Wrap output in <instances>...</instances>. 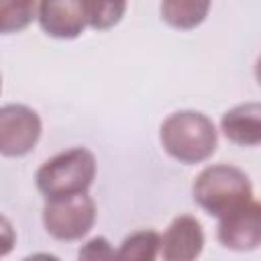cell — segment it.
<instances>
[{
	"mask_svg": "<svg viewBox=\"0 0 261 261\" xmlns=\"http://www.w3.org/2000/svg\"><path fill=\"white\" fill-rule=\"evenodd\" d=\"M16 245V230L12 226V222L0 214V257H6L8 253H12Z\"/></svg>",
	"mask_w": 261,
	"mask_h": 261,
	"instance_id": "9a60e30c",
	"label": "cell"
},
{
	"mask_svg": "<svg viewBox=\"0 0 261 261\" xmlns=\"http://www.w3.org/2000/svg\"><path fill=\"white\" fill-rule=\"evenodd\" d=\"M192 196L194 202L214 218H222L255 200L249 175L228 163L204 167L192 184Z\"/></svg>",
	"mask_w": 261,
	"mask_h": 261,
	"instance_id": "7a4b0ae2",
	"label": "cell"
},
{
	"mask_svg": "<svg viewBox=\"0 0 261 261\" xmlns=\"http://www.w3.org/2000/svg\"><path fill=\"white\" fill-rule=\"evenodd\" d=\"M75 261H116L114 247L110 245V241L106 237H100V234L92 237L90 241H86L80 247Z\"/></svg>",
	"mask_w": 261,
	"mask_h": 261,
	"instance_id": "5bb4252c",
	"label": "cell"
},
{
	"mask_svg": "<svg viewBox=\"0 0 261 261\" xmlns=\"http://www.w3.org/2000/svg\"><path fill=\"white\" fill-rule=\"evenodd\" d=\"M96 177V157L86 147H73L49 157L35 173L37 190L45 200L86 194Z\"/></svg>",
	"mask_w": 261,
	"mask_h": 261,
	"instance_id": "3957f363",
	"label": "cell"
},
{
	"mask_svg": "<svg viewBox=\"0 0 261 261\" xmlns=\"http://www.w3.org/2000/svg\"><path fill=\"white\" fill-rule=\"evenodd\" d=\"M37 6L33 0H0V35L27 29L37 18Z\"/></svg>",
	"mask_w": 261,
	"mask_h": 261,
	"instance_id": "7c38bea8",
	"label": "cell"
},
{
	"mask_svg": "<svg viewBox=\"0 0 261 261\" xmlns=\"http://www.w3.org/2000/svg\"><path fill=\"white\" fill-rule=\"evenodd\" d=\"M0 92H2V75H0Z\"/></svg>",
	"mask_w": 261,
	"mask_h": 261,
	"instance_id": "e0dca14e",
	"label": "cell"
},
{
	"mask_svg": "<svg viewBox=\"0 0 261 261\" xmlns=\"http://www.w3.org/2000/svg\"><path fill=\"white\" fill-rule=\"evenodd\" d=\"M159 141L171 159L184 165H196L212 157L218 145V133L206 114L177 110L161 122Z\"/></svg>",
	"mask_w": 261,
	"mask_h": 261,
	"instance_id": "6da1fadb",
	"label": "cell"
},
{
	"mask_svg": "<svg viewBox=\"0 0 261 261\" xmlns=\"http://www.w3.org/2000/svg\"><path fill=\"white\" fill-rule=\"evenodd\" d=\"M22 261H61V259L51 253H33V255H27Z\"/></svg>",
	"mask_w": 261,
	"mask_h": 261,
	"instance_id": "2e32d148",
	"label": "cell"
},
{
	"mask_svg": "<svg viewBox=\"0 0 261 261\" xmlns=\"http://www.w3.org/2000/svg\"><path fill=\"white\" fill-rule=\"evenodd\" d=\"M159 255V232L151 228L126 234L114 251L116 261H155Z\"/></svg>",
	"mask_w": 261,
	"mask_h": 261,
	"instance_id": "8fae6325",
	"label": "cell"
},
{
	"mask_svg": "<svg viewBox=\"0 0 261 261\" xmlns=\"http://www.w3.org/2000/svg\"><path fill=\"white\" fill-rule=\"evenodd\" d=\"M222 135L241 147H257L261 143V106L259 102H245L226 110L220 118Z\"/></svg>",
	"mask_w": 261,
	"mask_h": 261,
	"instance_id": "9c48e42d",
	"label": "cell"
},
{
	"mask_svg": "<svg viewBox=\"0 0 261 261\" xmlns=\"http://www.w3.org/2000/svg\"><path fill=\"white\" fill-rule=\"evenodd\" d=\"M204 249V228L192 214L175 216L159 237L163 261H196Z\"/></svg>",
	"mask_w": 261,
	"mask_h": 261,
	"instance_id": "52a82bcc",
	"label": "cell"
},
{
	"mask_svg": "<svg viewBox=\"0 0 261 261\" xmlns=\"http://www.w3.org/2000/svg\"><path fill=\"white\" fill-rule=\"evenodd\" d=\"M96 222V204L92 196L75 194L57 200H45L43 226L57 241H80Z\"/></svg>",
	"mask_w": 261,
	"mask_h": 261,
	"instance_id": "277c9868",
	"label": "cell"
},
{
	"mask_svg": "<svg viewBox=\"0 0 261 261\" xmlns=\"http://www.w3.org/2000/svg\"><path fill=\"white\" fill-rule=\"evenodd\" d=\"M37 20L45 35L61 41L75 39L88 27L84 0H47L37 6Z\"/></svg>",
	"mask_w": 261,
	"mask_h": 261,
	"instance_id": "ba28073f",
	"label": "cell"
},
{
	"mask_svg": "<svg viewBox=\"0 0 261 261\" xmlns=\"http://www.w3.org/2000/svg\"><path fill=\"white\" fill-rule=\"evenodd\" d=\"M216 239L224 249L247 253L255 251L261 243V206L251 200L243 208L218 218Z\"/></svg>",
	"mask_w": 261,
	"mask_h": 261,
	"instance_id": "8992f818",
	"label": "cell"
},
{
	"mask_svg": "<svg viewBox=\"0 0 261 261\" xmlns=\"http://www.w3.org/2000/svg\"><path fill=\"white\" fill-rule=\"evenodd\" d=\"M210 2L200 0H165L159 4L161 20H165L173 29H194L204 22L208 16Z\"/></svg>",
	"mask_w": 261,
	"mask_h": 261,
	"instance_id": "30bf717a",
	"label": "cell"
},
{
	"mask_svg": "<svg viewBox=\"0 0 261 261\" xmlns=\"http://www.w3.org/2000/svg\"><path fill=\"white\" fill-rule=\"evenodd\" d=\"M86 22L92 29H110L120 22L126 12V2H100V0H84Z\"/></svg>",
	"mask_w": 261,
	"mask_h": 261,
	"instance_id": "4fadbf2b",
	"label": "cell"
},
{
	"mask_svg": "<svg viewBox=\"0 0 261 261\" xmlns=\"http://www.w3.org/2000/svg\"><path fill=\"white\" fill-rule=\"evenodd\" d=\"M41 118L27 104L0 106V155L24 157L41 139Z\"/></svg>",
	"mask_w": 261,
	"mask_h": 261,
	"instance_id": "5b68a950",
	"label": "cell"
}]
</instances>
